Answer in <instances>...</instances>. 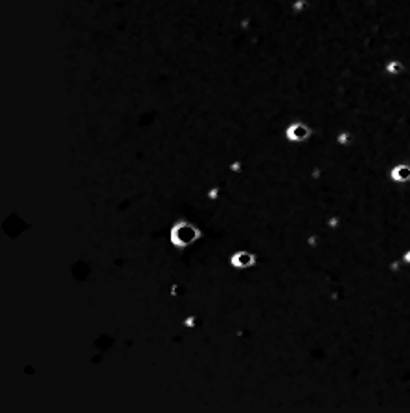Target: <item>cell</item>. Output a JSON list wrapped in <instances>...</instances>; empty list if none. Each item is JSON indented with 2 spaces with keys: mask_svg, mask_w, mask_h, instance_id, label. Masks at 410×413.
I'll use <instances>...</instances> for the list:
<instances>
[{
  "mask_svg": "<svg viewBox=\"0 0 410 413\" xmlns=\"http://www.w3.org/2000/svg\"><path fill=\"white\" fill-rule=\"evenodd\" d=\"M199 237H201V230H199L195 224L186 222V221H180V222H177V224H173V228H171V232H170L171 244L177 246V248L191 246Z\"/></svg>",
  "mask_w": 410,
  "mask_h": 413,
  "instance_id": "6da1fadb",
  "label": "cell"
},
{
  "mask_svg": "<svg viewBox=\"0 0 410 413\" xmlns=\"http://www.w3.org/2000/svg\"><path fill=\"white\" fill-rule=\"evenodd\" d=\"M230 264L235 270H247L256 264V256L248 250H237L230 256Z\"/></svg>",
  "mask_w": 410,
  "mask_h": 413,
  "instance_id": "7a4b0ae2",
  "label": "cell"
},
{
  "mask_svg": "<svg viewBox=\"0 0 410 413\" xmlns=\"http://www.w3.org/2000/svg\"><path fill=\"white\" fill-rule=\"evenodd\" d=\"M289 138L291 140H304V138H307V134H309V130L305 127H302V125H293V127H289Z\"/></svg>",
  "mask_w": 410,
  "mask_h": 413,
  "instance_id": "3957f363",
  "label": "cell"
},
{
  "mask_svg": "<svg viewBox=\"0 0 410 413\" xmlns=\"http://www.w3.org/2000/svg\"><path fill=\"white\" fill-rule=\"evenodd\" d=\"M410 177V171H407V169H399L397 171V177H394V178H397V180H405V178H409Z\"/></svg>",
  "mask_w": 410,
  "mask_h": 413,
  "instance_id": "277c9868",
  "label": "cell"
},
{
  "mask_svg": "<svg viewBox=\"0 0 410 413\" xmlns=\"http://www.w3.org/2000/svg\"><path fill=\"white\" fill-rule=\"evenodd\" d=\"M405 261H409V263H410V252H407V256H405Z\"/></svg>",
  "mask_w": 410,
  "mask_h": 413,
  "instance_id": "5b68a950",
  "label": "cell"
}]
</instances>
